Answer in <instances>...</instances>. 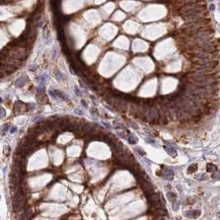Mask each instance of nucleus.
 <instances>
[{
    "label": "nucleus",
    "mask_w": 220,
    "mask_h": 220,
    "mask_svg": "<svg viewBox=\"0 0 220 220\" xmlns=\"http://www.w3.org/2000/svg\"><path fill=\"white\" fill-rule=\"evenodd\" d=\"M136 178L138 179V181H139V183H140V185H141V187H142V190H143V192H144L146 195L152 193V192L154 191V188H153V186L151 185V182H150V181H147L146 179H144V178H142V177H136Z\"/></svg>",
    "instance_id": "obj_1"
},
{
    "label": "nucleus",
    "mask_w": 220,
    "mask_h": 220,
    "mask_svg": "<svg viewBox=\"0 0 220 220\" xmlns=\"http://www.w3.org/2000/svg\"><path fill=\"white\" fill-rule=\"evenodd\" d=\"M164 178L165 179H167V180H170V179H172V171L170 170V169H166L165 170V172H164Z\"/></svg>",
    "instance_id": "obj_7"
},
{
    "label": "nucleus",
    "mask_w": 220,
    "mask_h": 220,
    "mask_svg": "<svg viewBox=\"0 0 220 220\" xmlns=\"http://www.w3.org/2000/svg\"><path fill=\"white\" fill-rule=\"evenodd\" d=\"M136 150H137V152H138L140 155H145V152L143 151V149H141V148L138 147V148H136Z\"/></svg>",
    "instance_id": "obj_10"
},
{
    "label": "nucleus",
    "mask_w": 220,
    "mask_h": 220,
    "mask_svg": "<svg viewBox=\"0 0 220 220\" xmlns=\"http://www.w3.org/2000/svg\"><path fill=\"white\" fill-rule=\"evenodd\" d=\"M15 130H16V128H12V129L10 130V132H11V133H13V132H14Z\"/></svg>",
    "instance_id": "obj_15"
},
{
    "label": "nucleus",
    "mask_w": 220,
    "mask_h": 220,
    "mask_svg": "<svg viewBox=\"0 0 220 220\" xmlns=\"http://www.w3.org/2000/svg\"><path fill=\"white\" fill-rule=\"evenodd\" d=\"M165 150H166V152H167L168 154H170L171 156H177V151H175V149H174L173 147L165 146Z\"/></svg>",
    "instance_id": "obj_5"
},
{
    "label": "nucleus",
    "mask_w": 220,
    "mask_h": 220,
    "mask_svg": "<svg viewBox=\"0 0 220 220\" xmlns=\"http://www.w3.org/2000/svg\"><path fill=\"white\" fill-rule=\"evenodd\" d=\"M32 214H33V212H32V209H31V208H25V210H24V213H23V215H24V216H22V218H30V217L32 216Z\"/></svg>",
    "instance_id": "obj_6"
},
{
    "label": "nucleus",
    "mask_w": 220,
    "mask_h": 220,
    "mask_svg": "<svg viewBox=\"0 0 220 220\" xmlns=\"http://www.w3.org/2000/svg\"><path fill=\"white\" fill-rule=\"evenodd\" d=\"M218 174H219L218 172H216V173L214 172V173H213V175H212V178H213V179H218V178H219V175H218Z\"/></svg>",
    "instance_id": "obj_12"
},
{
    "label": "nucleus",
    "mask_w": 220,
    "mask_h": 220,
    "mask_svg": "<svg viewBox=\"0 0 220 220\" xmlns=\"http://www.w3.org/2000/svg\"><path fill=\"white\" fill-rule=\"evenodd\" d=\"M8 127H9V126H8V124L4 125V128H3V133H5V131H6L7 129H8Z\"/></svg>",
    "instance_id": "obj_14"
},
{
    "label": "nucleus",
    "mask_w": 220,
    "mask_h": 220,
    "mask_svg": "<svg viewBox=\"0 0 220 220\" xmlns=\"http://www.w3.org/2000/svg\"><path fill=\"white\" fill-rule=\"evenodd\" d=\"M27 81H28L27 77H26V76H22V77H20V78H18V79L16 80L15 85H16L17 87H21V86H23Z\"/></svg>",
    "instance_id": "obj_3"
},
{
    "label": "nucleus",
    "mask_w": 220,
    "mask_h": 220,
    "mask_svg": "<svg viewBox=\"0 0 220 220\" xmlns=\"http://www.w3.org/2000/svg\"><path fill=\"white\" fill-rule=\"evenodd\" d=\"M197 168H198L197 164H192V165H190V167L188 168V172H194V171L197 170Z\"/></svg>",
    "instance_id": "obj_8"
},
{
    "label": "nucleus",
    "mask_w": 220,
    "mask_h": 220,
    "mask_svg": "<svg viewBox=\"0 0 220 220\" xmlns=\"http://www.w3.org/2000/svg\"><path fill=\"white\" fill-rule=\"evenodd\" d=\"M1 101H2V99H1V98H0V102H1Z\"/></svg>",
    "instance_id": "obj_17"
},
{
    "label": "nucleus",
    "mask_w": 220,
    "mask_h": 220,
    "mask_svg": "<svg viewBox=\"0 0 220 220\" xmlns=\"http://www.w3.org/2000/svg\"><path fill=\"white\" fill-rule=\"evenodd\" d=\"M25 107L26 106L24 104H22L21 101H16L15 106H14V110H15L16 113H21V112H23L25 110Z\"/></svg>",
    "instance_id": "obj_2"
},
{
    "label": "nucleus",
    "mask_w": 220,
    "mask_h": 220,
    "mask_svg": "<svg viewBox=\"0 0 220 220\" xmlns=\"http://www.w3.org/2000/svg\"><path fill=\"white\" fill-rule=\"evenodd\" d=\"M208 1H209V2H212V1H213V0H208Z\"/></svg>",
    "instance_id": "obj_16"
},
{
    "label": "nucleus",
    "mask_w": 220,
    "mask_h": 220,
    "mask_svg": "<svg viewBox=\"0 0 220 220\" xmlns=\"http://www.w3.org/2000/svg\"><path fill=\"white\" fill-rule=\"evenodd\" d=\"M210 10H211V11L215 10V5H214V4H212V3L210 4Z\"/></svg>",
    "instance_id": "obj_13"
},
{
    "label": "nucleus",
    "mask_w": 220,
    "mask_h": 220,
    "mask_svg": "<svg viewBox=\"0 0 220 220\" xmlns=\"http://www.w3.org/2000/svg\"><path fill=\"white\" fill-rule=\"evenodd\" d=\"M215 169H216L215 165H213V164H208V167H207V171H213V170H215Z\"/></svg>",
    "instance_id": "obj_9"
},
{
    "label": "nucleus",
    "mask_w": 220,
    "mask_h": 220,
    "mask_svg": "<svg viewBox=\"0 0 220 220\" xmlns=\"http://www.w3.org/2000/svg\"><path fill=\"white\" fill-rule=\"evenodd\" d=\"M127 140H128L129 143H131V144H135V143H137V141H138L137 137H136L134 134H131V133H129V135L127 136Z\"/></svg>",
    "instance_id": "obj_4"
},
{
    "label": "nucleus",
    "mask_w": 220,
    "mask_h": 220,
    "mask_svg": "<svg viewBox=\"0 0 220 220\" xmlns=\"http://www.w3.org/2000/svg\"><path fill=\"white\" fill-rule=\"evenodd\" d=\"M4 116H5V111L2 108H0V117H4Z\"/></svg>",
    "instance_id": "obj_11"
}]
</instances>
